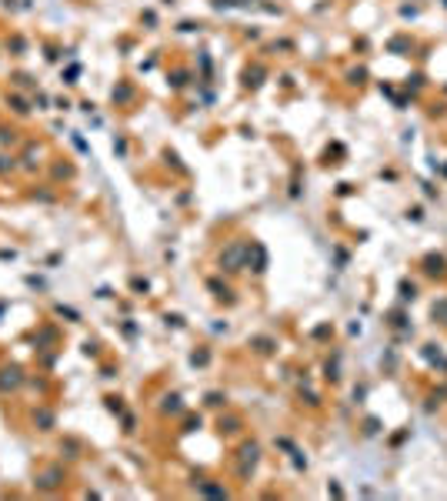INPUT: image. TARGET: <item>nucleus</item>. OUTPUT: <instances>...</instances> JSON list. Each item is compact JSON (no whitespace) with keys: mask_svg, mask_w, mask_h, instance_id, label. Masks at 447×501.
<instances>
[{"mask_svg":"<svg viewBox=\"0 0 447 501\" xmlns=\"http://www.w3.org/2000/svg\"><path fill=\"white\" fill-rule=\"evenodd\" d=\"M434 317H437V321H444V324H447V297H444V301H437V304H434Z\"/></svg>","mask_w":447,"mask_h":501,"instance_id":"obj_1","label":"nucleus"}]
</instances>
